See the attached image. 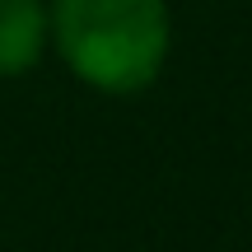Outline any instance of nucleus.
<instances>
[{
	"mask_svg": "<svg viewBox=\"0 0 252 252\" xmlns=\"http://www.w3.org/2000/svg\"><path fill=\"white\" fill-rule=\"evenodd\" d=\"M52 47L94 94L131 98L163 75L173 47L168 0H52Z\"/></svg>",
	"mask_w": 252,
	"mask_h": 252,
	"instance_id": "1",
	"label": "nucleus"
},
{
	"mask_svg": "<svg viewBox=\"0 0 252 252\" xmlns=\"http://www.w3.org/2000/svg\"><path fill=\"white\" fill-rule=\"evenodd\" d=\"M52 47L47 0H0V80L28 75Z\"/></svg>",
	"mask_w": 252,
	"mask_h": 252,
	"instance_id": "2",
	"label": "nucleus"
}]
</instances>
